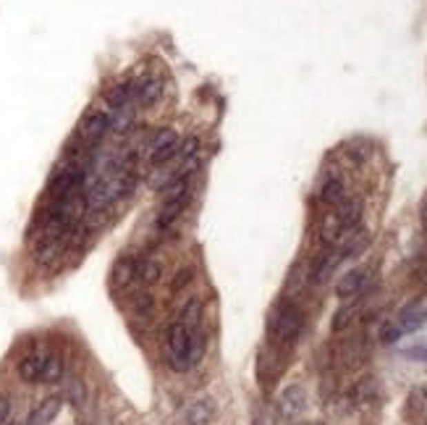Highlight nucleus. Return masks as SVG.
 <instances>
[{"mask_svg": "<svg viewBox=\"0 0 427 425\" xmlns=\"http://www.w3.org/2000/svg\"><path fill=\"white\" fill-rule=\"evenodd\" d=\"M189 346H192V339H189V331L181 323H173L168 328V342H166V362H168L170 370L183 373L189 370Z\"/></svg>", "mask_w": 427, "mask_h": 425, "instance_id": "obj_1", "label": "nucleus"}, {"mask_svg": "<svg viewBox=\"0 0 427 425\" xmlns=\"http://www.w3.org/2000/svg\"><path fill=\"white\" fill-rule=\"evenodd\" d=\"M304 326V315L297 305H284L275 310V315L270 318V331L275 336V342L281 344H291L297 342V336L301 333Z\"/></svg>", "mask_w": 427, "mask_h": 425, "instance_id": "obj_2", "label": "nucleus"}, {"mask_svg": "<svg viewBox=\"0 0 427 425\" xmlns=\"http://www.w3.org/2000/svg\"><path fill=\"white\" fill-rule=\"evenodd\" d=\"M173 155H179V134L173 129H157V134L150 142V163L166 166Z\"/></svg>", "mask_w": 427, "mask_h": 425, "instance_id": "obj_3", "label": "nucleus"}, {"mask_svg": "<svg viewBox=\"0 0 427 425\" xmlns=\"http://www.w3.org/2000/svg\"><path fill=\"white\" fill-rule=\"evenodd\" d=\"M108 129H110L108 113H103V110H92V113H87V116L81 119V123H79V139L87 147H95L105 137Z\"/></svg>", "mask_w": 427, "mask_h": 425, "instance_id": "obj_4", "label": "nucleus"}, {"mask_svg": "<svg viewBox=\"0 0 427 425\" xmlns=\"http://www.w3.org/2000/svg\"><path fill=\"white\" fill-rule=\"evenodd\" d=\"M126 90H129L131 103L152 106V103L160 100V95H163V81L155 79V77H137V79H131L126 84Z\"/></svg>", "mask_w": 427, "mask_h": 425, "instance_id": "obj_5", "label": "nucleus"}, {"mask_svg": "<svg viewBox=\"0 0 427 425\" xmlns=\"http://www.w3.org/2000/svg\"><path fill=\"white\" fill-rule=\"evenodd\" d=\"M304 410H307V391L301 386H288V388L281 391V397H278V412L284 417L294 420Z\"/></svg>", "mask_w": 427, "mask_h": 425, "instance_id": "obj_6", "label": "nucleus"}, {"mask_svg": "<svg viewBox=\"0 0 427 425\" xmlns=\"http://www.w3.org/2000/svg\"><path fill=\"white\" fill-rule=\"evenodd\" d=\"M61 407H63V399L61 397H45L34 410L26 415L24 425H50L58 417Z\"/></svg>", "mask_w": 427, "mask_h": 425, "instance_id": "obj_7", "label": "nucleus"}, {"mask_svg": "<svg viewBox=\"0 0 427 425\" xmlns=\"http://www.w3.org/2000/svg\"><path fill=\"white\" fill-rule=\"evenodd\" d=\"M186 199H189V192H186V195H179V197L166 199L163 210L157 212V218H155L157 231H168V228L179 221V215H181L183 208H186Z\"/></svg>", "mask_w": 427, "mask_h": 425, "instance_id": "obj_8", "label": "nucleus"}, {"mask_svg": "<svg viewBox=\"0 0 427 425\" xmlns=\"http://www.w3.org/2000/svg\"><path fill=\"white\" fill-rule=\"evenodd\" d=\"M336 221L341 231H354L362 221V199H344L338 205Z\"/></svg>", "mask_w": 427, "mask_h": 425, "instance_id": "obj_9", "label": "nucleus"}, {"mask_svg": "<svg viewBox=\"0 0 427 425\" xmlns=\"http://www.w3.org/2000/svg\"><path fill=\"white\" fill-rule=\"evenodd\" d=\"M344 260H346V257H344V250H341V247H338V250H330V253H325L323 257H320V263L315 266V270H312V281H315V284H325Z\"/></svg>", "mask_w": 427, "mask_h": 425, "instance_id": "obj_10", "label": "nucleus"}, {"mask_svg": "<svg viewBox=\"0 0 427 425\" xmlns=\"http://www.w3.org/2000/svg\"><path fill=\"white\" fill-rule=\"evenodd\" d=\"M45 357L42 352H29L21 362H19V378L24 384H39V375H42V368H45Z\"/></svg>", "mask_w": 427, "mask_h": 425, "instance_id": "obj_11", "label": "nucleus"}, {"mask_svg": "<svg viewBox=\"0 0 427 425\" xmlns=\"http://www.w3.org/2000/svg\"><path fill=\"white\" fill-rule=\"evenodd\" d=\"M212 417H215V402L210 397L195 399V402L189 404V410H186V423L189 425H205V423H210Z\"/></svg>", "mask_w": 427, "mask_h": 425, "instance_id": "obj_12", "label": "nucleus"}, {"mask_svg": "<svg viewBox=\"0 0 427 425\" xmlns=\"http://www.w3.org/2000/svg\"><path fill=\"white\" fill-rule=\"evenodd\" d=\"M425 323H427V310L419 305H412L399 315V323H396V326L401 328V333H412V331H419Z\"/></svg>", "mask_w": 427, "mask_h": 425, "instance_id": "obj_13", "label": "nucleus"}, {"mask_svg": "<svg viewBox=\"0 0 427 425\" xmlns=\"http://www.w3.org/2000/svg\"><path fill=\"white\" fill-rule=\"evenodd\" d=\"M362 286H364V270H349L336 284V294L341 299H351V297H357V294L362 292Z\"/></svg>", "mask_w": 427, "mask_h": 425, "instance_id": "obj_14", "label": "nucleus"}, {"mask_svg": "<svg viewBox=\"0 0 427 425\" xmlns=\"http://www.w3.org/2000/svg\"><path fill=\"white\" fill-rule=\"evenodd\" d=\"M131 281H137V260L131 257H121L113 266V284L118 289H126Z\"/></svg>", "mask_w": 427, "mask_h": 425, "instance_id": "obj_15", "label": "nucleus"}, {"mask_svg": "<svg viewBox=\"0 0 427 425\" xmlns=\"http://www.w3.org/2000/svg\"><path fill=\"white\" fill-rule=\"evenodd\" d=\"M320 199H323L325 205H333V208H338L344 199H346V186H344V181L341 179H328L323 184V189H320Z\"/></svg>", "mask_w": 427, "mask_h": 425, "instance_id": "obj_16", "label": "nucleus"}, {"mask_svg": "<svg viewBox=\"0 0 427 425\" xmlns=\"http://www.w3.org/2000/svg\"><path fill=\"white\" fill-rule=\"evenodd\" d=\"M61 378H63V359H61V355H48L39 384H58Z\"/></svg>", "mask_w": 427, "mask_h": 425, "instance_id": "obj_17", "label": "nucleus"}, {"mask_svg": "<svg viewBox=\"0 0 427 425\" xmlns=\"http://www.w3.org/2000/svg\"><path fill=\"white\" fill-rule=\"evenodd\" d=\"M160 273H163V268L160 263H155L152 257H142V260H137V281L139 284H155L160 279Z\"/></svg>", "mask_w": 427, "mask_h": 425, "instance_id": "obj_18", "label": "nucleus"}, {"mask_svg": "<svg viewBox=\"0 0 427 425\" xmlns=\"http://www.w3.org/2000/svg\"><path fill=\"white\" fill-rule=\"evenodd\" d=\"M202 302L199 299H192L186 302V307L181 310V326H186V331H195V328H202Z\"/></svg>", "mask_w": 427, "mask_h": 425, "instance_id": "obj_19", "label": "nucleus"}, {"mask_svg": "<svg viewBox=\"0 0 427 425\" xmlns=\"http://www.w3.org/2000/svg\"><path fill=\"white\" fill-rule=\"evenodd\" d=\"M105 103L113 108V110H121V108H129L131 106V97L126 84H113L105 90Z\"/></svg>", "mask_w": 427, "mask_h": 425, "instance_id": "obj_20", "label": "nucleus"}, {"mask_svg": "<svg viewBox=\"0 0 427 425\" xmlns=\"http://www.w3.org/2000/svg\"><path fill=\"white\" fill-rule=\"evenodd\" d=\"M367 244H370V234H367V231H357V234H351V239L341 247V250H344V257H357L359 253L367 250Z\"/></svg>", "mask_w": 427, "mask_h": 425, "instance_id": "obj_21", "label": "nucleus"}, {"mask_svg": "<svg viewBox=\"0 0 427 425\" xmlns=\"http://www.w3.org/2000/svg\"><path fill=\"white\" fill-rule=\"evenodd\" d=\"M357 302H351V305H344L341 310H338L336 315H333V331H346L351 323H354V318H357Z\"/></svg>", "mask_w": 427, "mask_h": 425, "instance_id": "obj_22", "label": "nucleus"}, {"mask_svg": "<svg viewBox=\"0 0 427 425\" xmlns=\"http://www.w3.org/2000/svg\"><path fill=\"white\" fill-rule=\"evenodd\" d=\"M131 121H134V108H121V110H113V119H110V129L118 134L129 132Z\"/></svg>", "mask_w": 427, "mask_h": 425, "instance_id": "obj_23", "label": "nucleus"}, {"mask_svg": "<svg viewBox=\"0 0 427 425\" xmlns=\"http://www.w3.org/2000/svg\"><path fill=\"white\" fill-rule=\"evenodd\" d=\"M66 397H68V402H71L74 407H81V404L87 402V388H84V384H81L79 378H71V381H68V388H66Z\"/></svg>", "mask_w": 427, "mask_h": 425, "instance_id": "obj_24", "label": "nucleus"}, {"mask_svg": "<svg viewBox=\"0 0 427 425\" xmlns=\"http://www.w3.org/2000/svg\"><path fill=\"white\" fill-rule=\"evenodd\" d=\"M192 268H181V270H176V276L170 281V292H179V289H186L189 284H192Z\"/></svg>", "mask_w": 427, "mask_h": 425, "instance_id": "obj_25", "label": "nucleus"}, {"mask_svg": "<svg viewBox=\"0 0 427 425\" xmlns=\"http://www.w3.org/2000/svg\"><path fill=\"white\" fill-rule=\"evenodd\" d=\"M399 339H401V328L399 326H383V331H380V342L383 344H393Z\"/></svg>", "mask_w": 427, "mask_h": 425, "instance_id": "obj_26", "label": "nucleus"}, {"mask_svg": "<svg viewBox=\"0 0 427 425\" xmlns=\"http://www.w3.org/2000/svg\"><path fill=\"white\" fill-rule=\"evenodd\" d=\"M11 417H13L11 397H8V394H0V425H6Z\"/></svg>", "mask_w": 427, "mask_h": 425, "instance_id": "obj_27", "label": "nucleus"}, {"mask_svg": "<svg viewBox=\"0 0 427 425\" xmlns=\"http://www.w3.org/2000/svg\"><path fill=\"white\" fill-rule=\"evenodd\" d=\"M197 145H199V142H197V137H189V139H186V142L181 145V150H179L181 160H186V163H189V160L195 158V155H197Z\"/></svg>", "mask_w": 427, "mask_h": 425, "instance_id": "obj_28", "label": "nucleus"}, {"mask_svg": "<svg viewBox=\"0 0 427 425\" xmlns=\"http://www.w3.org/2000/svg\"><path fill=\"white\" fill-rule=\"evenodd\" d=\"M401 355L409 359H417V362H427V346H409V349H404Z\"/></svg>", "mask_w": 427, "mask_h": 425, "instance_id": "obj_29", "label": "nucleus"}, {"mask_svg": "<svg viewBox=\"0 0 427 425\" xmlns=\"http://www.w3.org/2000/svg\"><path fill=\"white\" fill-rule=\"evenodd\" d=\"M137 313H139V315H150V313H152V307H155V302H152V297H150V294H142V297H139V299H137Z\"/></svg>", "mask_w": 427, "mask_h": 425, "instance_id": "obj_30", "label": "nucleus"}, {"mask_svg": "<svg viewBox=\"0 0 427 425\" xmlns=\"http://www.w3.org/2000/svg\"><path fill=\"white\" fill-rule=\"evenodd\" d=\"M252 425H275V417H272L270 412H262V415L255 417V423Z\"/></svg>", "mask_w": 427, "mask_h": 425, "instance_id": "obj_31", "label": "nucleus"}, {"mask_svg": "<svg viewBox=\"0 0 427 425\" xmlns=\"http://www.w3.org/2000/svg\"><path fill=\"white\" fill-rule=\"evenodd\" d=\"M422 224H425V228H427V205H425V212H422Z\"/></svg>", "mask_w": 427, "mask_h": 425, "instance_id": "obj_32", "label": "nucleus"}]
</instances>
